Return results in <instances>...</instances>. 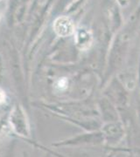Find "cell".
<instances>
[{
	"label": "cell",
	"mask_w": 140,
	"mask_h": 157,
	"mask_svg": "<svg viewBox=\"0 0 140 157\" xmlns=\"http://www.w3.org/2000/svg\"><path fill=\"white\" fill-rule=\"evenodd\" d=\"M105 144L104 135L102 130L87 131L65 140H61L51 144L53 147H74L83 146H98Z\"/></svg>",
	"instance_id": "cell-1"
},
{
	"label": "cell",
	"mask_w": 140,
	"mask_h": 157,
	"mask_svg": "<svg viewBox=\"0 0 140 157\" xmlns=\"http://www.w3.org/2000/svg\"><path fill=\"white\" fill-rule=\"evenodd\" d=\"M9 123L12 131L24 140L30 139V126L26 114L19 105L12 109L9 117Z\"/></svg>",
	"instance_id": "cell-2"
},
{
	"label": "cell",
	"mask_w": 140,
	"mask_h": 157,
	"mask_svg": "<svg viewBox=\"0 0 140 157\" xmlns=\"http://www.w3.org/2000/svg\"><path fill=\"white\" fill-rule=\"evenodd\" d=\"M102 132L104 135L107 149L116 147L124 135L123 128L120 124H109L102 129Z\"/></svg>",
	"instance_id": "cell-3"
},
{
	"label": "cell",
	"mask_w": 140,
	"mask_h": 157,
	"mask_svg": "<svg viewBox=\"0 0 140 157\" xmlns=\"http://www.w3.org/2000/svg\"><path fill=\"white\" fill-rule=\"evenodd\" d=\"M54 28L56 34L66 37L73 33L74 26L72 22L67 17H58L54 24Z\"/></svg>",
	"instance_id": "cell-4"
},
{
	"label": "cell",
	"mask_w": 140,
	"mask_h": 157,
	"mask_svg": "<svg viewBox=\"0 0 140 157\" xmlns=\"http://www.w3.org/2000/svg\"><path fill=\"white\" fill-rule=\"evenodd\" d=\"M108 150L113 153H117V152H125V153H129L130 155H138L140 156V147H117L114 148H109Z\"/></svg>",
	"instance_id": "cell-5"
},
{
	"label": "cell",
	"mask_w": 140,
	"mask_h": 157,
	"mask_svg": "<svg viewBox=\"0 0 140 157\" xmlns=\"http://www.w3.org/2000/svg\"><path fill=\"white\" fill-rule=\"evenodd\" d=\"M26 142H28L30 145H32V146L36 147H38V148H40L41 150H43V151H46V153H48L49 155H54V156L55 157H67L65 156V155H61V154H59V153H57V152L54 151V150H52L50 148H48V147H46L45 146H42L41 144H39L38 142H36V141H34V140H31V139H29V140H26Z\"/></svg>",
	"instance_id": "cell-6"
},
{
	"label": "cell",
	"mask_w": 140,
	"mask_h": 157,
	"mask_svg": "<svg viewBox=\"0 0 140 157\" xmlns=\"http://www.w3.org/2000/svg\"><path fill=\"white\" fill-rule=\"evenodd\" d=\"M84 39L87 41V42H90V35L89 33L85 30H80L77 34H76V41L78 43V45L81 47H84L86 46V43L84 42Z\"/></svg>",
	"instance_id": "cell-7"
},
{
	"label": "cell",
	"mask_w": 140,
	"mask_h": 157,
	"mask_svg": "<svg viewBox=\"0 0 140 157\" xmlns=\"http://www.w3.org/2000/svg\"><path fill=\"white\" fill-rule=\"evenodd\" d=\"M24 157H27L26 156V153L24 154ZM45 157H50V155H49L48 153H46V155H45Z\"/></svg>",
	"instance_id": "cell-8"
}]
</instances>
